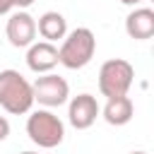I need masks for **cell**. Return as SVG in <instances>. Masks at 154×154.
I'll return each instance as SVG.
<instances>
[{
	"label": "cell",
	"instance_id": "1",
	"mask_svg": "<svg viewBox=\"0 0 154 154\" xmlns=\"http://www.w3.org/2000/svg\"><path fill=\"white\" fill-rule=\"evenodd\" d=\"M96 53V36L87 26H77L70 34H65L60 48H58V63L67 70H82L91 63Z\"/></svg>",
	"mask_w": 154,
	"mask_h": 154
},
{
	"label": "cell",
	"instance_id": "12",
	"mask_svg": "<svg viewBox=\"0 0 154 154\" xmlns=\"http://www.w3.org/2000/svg\"><path fill=\"white\" fill-rule=\"evenodd\" d=\"M7 135H10V120L5 116H0V142H5Z\"/></svg>",
	"mask_w": 154,
	"mask_h": 154
},
{
	"label": "cell",
	"instance_id": "11",
	"mask_svg": "<svg viewBox=\"0 0 154 154\" xmlns=\"http://www.w3.org/2000/svg\"><path fill=\"white\" fill-rule=\"evenodd\" d=\"M36 31L43 36V41L55 43V41L65 38V34H67V19L60 12H53V10L43 12L38 17V22H36Z\"/></svg>",
	"mask_w": 154,
	"mask_h": 154
},
{
	"label": "cell",
	"instance_id": "7",
	"mask_svg": "<svg viewBox=\"0 0 154 154\" xmlns=\"http://www.w3.org/2000/svg\"><path fill=\"white\" fill-rule=\"evenodd\" d=\"M101 113V106L96 101V96L91 94H77L70 99V106H67V120L72 128L77 130H87L94 125V120L99 118Z\"/></svg>",
	"mask_w": 154,
	"mask_h": 154
},
{
	"label": "cell",
	"instance_id": "14",
	"mask_svg": "<svg viewBox=\"0 0 154 154\" xmlns=\"http://www.w3.org/2000/svg\"><path fill=\"white\" fill-rule=\"evenodd\" d=\"M12 10V0H0V14H7Z\"/></svg>",
	"mask_w": 154,
	"mask_h": 154
},
{
	"label": "cell",
	"instance_id": "5",
	"mask_svg": "<svg viewBox=\"0 0 154 154\" xmlns=\"http://www.w3.org/2000/svg\"><path fill=\"white\" fill-rule=\"evenodd\" d=\"M31 91H34V101H38L41 106H46V108H58V106H63V103L67 101V96H70V84H67L63 77L48 72V75H41V77L31 84Z\"/></svg>",
	"mask_w": 154,
	"mask_h": 154
},
{
	"label": "cell",
	"instance_id": "10",
	"mask_svg": "<svg viewBox=\"0 0 154 154\" xmlns=\"http://www.w3.org/2000/svg\"><path fill=\"white\" fill-rule=\"evenodd\" d=\"M103 120L108 125H128L135 116V103L130 96H116V99H108L106 106H103Z\"/></svg>",
	"mask_w": 154,
	"mask_h": 154
},
{
	"label": "cell",
	"instance_id": "9",
	"mask_svg": "<svg viewBox=\"0 0 154 154\" xmlns=\"http://www.w3.org/2000/svg\"><path fill=\"white\" fill-rule=\"evenodd\" d=\"M125 31L135 41H147L154 36V10L149 7H135L125 17Z\"/></svg>",
	"mask_w": 154,
	"mask_h": 154
},
{
	"label": "cell",
	"instance_id": "17",
	"mask_svg": "<svg viewBox=\"0 0 154 154\" xmlns=\"http://www.w3.org/2000/svg\"><path fill=\"white\" fill-rule=\"evenodd\" d=\"M22 154H36V152H22Z\"/></svg>",
	"mask_w": 154,
	"mask_h": 154
},
{
	"label": "cell",
	"instance_id": "15",
	"mask_svg": "<svg viewBox=\"0 0 154 154\" xmlns=\"http://www.w3.org/2000/svg\"><path fill=\"white\" fill-rule=\"evenodd\" d=\"M123 5H137V2H142V0H120Z\"/></svg>",
	"mask_w": 154,
	"mask_h": 154
},
{
	"label": "cell",
	"instance_id": "6",
	"mask_svg": "<svg viewBox=\"0 0 154 154\" xmlns=\"http://www.w3.org/2000/svg\"><path fill=\"white\" fill-rule=\"evenodd\" d=\"M5 34H7V41L14 48H29L36 38V19L26 10H17V12L10 14Z\"/></svg>",
	"mask_w": 154,
	"mask_h": 154
},
{
	"label": "cell",
	"instance_id": "4",
	"mask_svg": "<svg viewBox=\"0 0 154 154\" xmlns=\"http://www.w3.org/2000/svg\"><path fill=\"white\" fill-rule=\"evenodd\" d=\"M132 82H135V67L123 58H111L99 70V91L106 99L128 96Z\"/></svg>",
	"mask_w": 154,
	"mask_h": 154
},
{
	"label": "cell",
	"instance_id": "13",
	"mask_svg": "<svg viewBox=\"0 0 154 154\" xmlns=\"http://www.w3.org/2000/svg\"><path fill=\"white\" fill-rule=\"evenodd\" d=\"M36 0H12V7H19V10H26V7H31Z\"/></svg>",
	"mask_w": 154,
	"mask_h": 154
},
{
	"label": "cell",
	"instance_id": "16",
	"mask_svg": "<svg viewBox=\"0 0 154 154\" xmlns=\"http://www.w3.org/2000/svg\"><path fill=\"white\" fill-rule=\"evenodd\" d=\"M130 154H147V152H130Z\"/></svg>",
	"mask_w": 154,
	"mask_h": 154
},
{
	"label": "cell",
	"instance_id": "8",
	"mask_svg": "<svg viewBox=\"0 0 154 154\" xmlns=\"http://www.w3.org/2000/svg\"><path fill=\"white\" fill-rule=\"evenodd\" d=\"M26 65L36 75H48L58 65V48L48 41H34L26 51Z\"/></svg>",
	"mask_w": 154,
	"mask_h": 154
},
{
	"label": "cell",
	"instance_id": "3",
	"mask_svg": "<svg viewBox=\"0 0 154 154\" xmlns=\"http://www.w3.org/2000/svg\"><path fill=\"white\" fill-rule=\"evenodd\" d=\"M26 135L34 144L53 149L65 140V123L48 108H38L26 118Z\"/></svg>",
	"mask_w": 154,
	"mask_h": 154
},
{
	"label": "cell",
	"instance_id": "2",
	"mask_svg": "<svg viewBox=\"0 0 154 154\" xmlns=\"http://www.w3.org/2000/svg\"><path fill=\"white\" fill-rule=\"evenodd\" d=\"M0 106L12 116H22L31 111L34 91H31V82L22 72L0 70Z\"/></svg>",
	"mask_w": 154,
	"mask_h": 154
}]
</instances>
